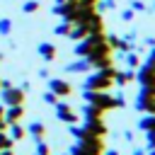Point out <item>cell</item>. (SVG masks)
Listing matches in <instances>:
<instances>
[{
  "label": "cell",
  "instance_id": "obj_1",
  "mask_svg": "<svg viewBox=\"0 0 155 155\" xmlns=\"http://www.w3.org/2000/svg\"><path fill=\"white\" fill-rule=\"evenodd\" d=\"M82 99L90 102V104H94V107H99V109H104V111L116 109V107H124V99L107 94V90H85L82 92Z\"/></svg>",
  "mask_w": 155,
  "mask_h": 155
},
{
  "label": "cell",
  "instance_id": "obj_2",
  "mask_svg": "<svg viewBox=\"0 0 155 155\" xmlns=\"http://www.w3.org/2000/svg\"><path fill=\"white\" fill-rule=\"evenodd\" d=\"M68 153L70 155H102L104 153V140L99 136H85V138L75 140Z\"/></svg>",
  "mask_w": 155,
  "mask_h": 155
},
{
  "label": "cell",
  "instance_id": "obj_3",
  "mask_svg": "<svg viewBox=\"0 0 155 155\" xmlns=\"http://www.w3.org/2000/svg\"><path fill=\"white\" fill-rule=\"evenodd\" d=\"M114 75H116V70L111 65L104 70H97L94 75H87L82 80V90H109L114 82Z\"/></svg>",
  "mask_w": 155,
  "mask_h": 155
},
{
  "label": "cell",
  "instance_id": "obj_4",
  "mask_svg": "<svg viewBox=\"0 0 155 155\" xmlns=\"http://www.w3.org/2000/svg\"><path fill=\"white\" fill-rule=\"evenodd\" d=\"M24 90L22 87H15V85H10V87H5V90H0V102L5 104V107H12V104H24Z\"/></svg>",
  "mask_w": 155,
  "mask_h": 155
},
{
  "label": "cell",
  "instance_id": "obj_5",
  "mask_svg": "<svg viewBox=\"0 0 155 155\" xmlns=\"http://www.w3.org/2000/svg\"><path fill=\"white\" fill-rule=\"evenodd\" d=\"M53 109H56V119L58 121H63V124H78V114H75V109L68 104V102H63V99H58L56 104H53Z\"/></svg>",
  "mask_w": 155,
  "mask_h": 155
},
{
  "label": "cell",
  "instance_id": "obj_6",
  "mask_svg": "<svg viewBox=\"0 0 155 155\" xmlns=\"http://www.w3.org/2000/svg\"><path fill=\"white\" fill-rule=\"evenodd\" d=\"M48 90L58 97V99H65L73 94V85L68 80H61V78H48Z\"/></svg>",
  "mask_w": 155,
  "mask_h": 155
},
{
  "label": "cell",
  "instance_id": "obj_7",
  "mask_svg": "<svg viewBox=\"0 0 155 155\" xmlns=\"http://www.w3.org/2000/svg\"><path fill=\"white\" fill-rule=\"evenodd\" d=\"M82 128L87 131V136H99V138L107 136V124H104L102 119H90V121H85Z\"/></svg>",
  "mask_w": 155,
  "mask_h": 155
},
{
  "label": "cell",
  "instance_id": "obj_8",
  "mask_svg": "<svg viewBox=\"0 0 155 155\" xmlns=\"http://www.w3.org/2000/svg\"><path fill=\"white\" fill-rule=\"evenodd\" d=\"M87 61H90V68H92V70H104V68L114 65V58H111V53H102V56H90Z\"/></svg>",
  "mask_w": 155,
  "mask_h": 155
},
{
  "label": "cell",
  "instance_id": "obj_9",
  "mask_svg": "<svg viewBox=\"0 0 155 155\" xmlns=\"http://www.w3.org/2000/svg\"><path fill=\"white\" fill-rule=\"evenodd\" d=\"M24 119V104H12V107H5V121L7 124H17Z\"/></svg>",
  "mask_w": 155,
  "mask_h": 155
},
{
  "label": "cell",
  "instance_id": "obj_10",
  "mask_svg": "<svg viewBox=\"0 0 155 155\" xmlns=\"http://www.w3.org/2000/svg\"><path fill=\"white\" fill-rule=\"evenodd\" d=\"M36 53H39V56H41L46 63H51V61H56V53H58V51H56V46H53V44L41 41V44L36 46Z\"/></svg>",
  "mask_w": 155,
  "mask_h": 155
},
{
  "label": "cell",
  "instance_id": "obj_11",
  "mask_svg": "<svg viewBox=\"0 0 155 155\" xmlns=\"http://www.w3.org/2000/svg\"><path fill=\"white\" fill-rule=\"evenodd\" d=\"M136 78H138V82H140L143 87H155V70H153V68L143 65V68H140V73H138Z\"/></svg>",
  "mask_w": 155,
  "mask_h": 155
},
{
  "label": "cell",
  "instance_id": "obj_12",
  "mask_svg": "<svg viewBox=\"0 0 155 155\" xmlns=\"http://www.w3.org/2000/svg\"><path fill=\"white\" fill-rule=\"evenodd\" d=\"M87 70H92L87 58H78V61H73V63L65 65V73H87Z\"/></svg>",
  "mask_w": 155,
  "mask_h": 155
},
{
  "label": "cell",
  "instance_id": "obj_13",
  "mask_svg": "<svg viewBox=\"0 0 155 155\" xmlns=\"http://www.w3.org/2000/svg\"><path fill=\"white\" fill-rule=\"evenodd\" d=\"M27 133L39 143V140H44V136H46V126H44L41 121H31V124H29V128H27Z\"/></svg>",
  "mask_w": 155,
  "mask_h": 155
},
{
  "label": "cell",
  "instance_id": "obj_14",
  "mask_svg": "<svg viewBox=\"0 0 155 155\" xmlns=\"http://www.w3.org/2000/svg\"><path fill=\"white\" fill-rule=\"evenodd\" d=\"M82 116H85V121H90V119H102V116H104V109H99V107L85 102V107H82Z\"/></svg>",
  "mask_w": 155,
  "mask_h": 155
},
{
  "label": "cell",
  "instance_id": "obj_15",
  "mask_svg": "<svg viewBox=\"0 0 155 155\" xmlns=\"http://www.w3.org/2000/svg\"><path fill=\"white\" fill-rule=\"evenodd\" d=\"M7 136H10L12 140H22V138L27 136V128H24L19 121H17V124H10V126H7Z\"/></svg>",
  "mask_w": 155,
  "mask_h": 155
},
{
  "label": "cell",
  "instance_id": "obj_16",
  "mask_svg": "<svg viewBox=\"0 0 155 155\" xmlns=\"http://www.w3.org/2000/svg\"><path fill=\"white\" fill-rule=\"evenodd\" d=\"M133 78H136V75H133L131 70H126V73H119V70H116V75H114V80H116L119 85H126V82H131Z\"/></svg>",
  "mask_w": 155,
  "mask_h": 155
},
{
  "label": "cell",
  "instance_id": "obj_17",
  "mask_svg": "<svg viewBox=\"0 0 155 155\" xmlns=\"http://www.w3.org/2000/svg\"><path fill=\"white\" fill-rule=\"evenodd\" d=\"M10 31H12V19L2 17L0 19V36H10Z\"/></svg>",
  "mask_w": 155,
  "mask_h": 155
},
{
  "label": "cell",
  "instance_id": "obj_18",
  "mask_svg": "<svg viewBox=\"0 0 155 155\" xmlns=\"http://www.w3.org/2000/svg\"><path fill=\"white\" fill-rule=\"evenodd\" d=\"M39 7H41V5H39V0H27V2L22 5V12H24V15H31V12H36Z\"/></svg>",
  "mask_w": 155,
  "mask_h": 155
},
{
  "label": "cell",
  "instance_id": "obj_19",
  "mask_svg": "<svg viewBox=\"0 0 155 155\" xmlns=\"http://www.w3.org/2000/svg\"><path fill=\"white\" fill-rule=\"evenodd\" d=\"M70 29H73V24H70V22H61L53 31H56L58 36H68V34H70Z\"/></svg>",
  "mask_w": 155,
  "mask_h": 155
},
{
  "label": "cell",
  "instance_id": "obj_20",
  "mask_svg": "<svg viewBox=\"0 0 155 155\" xmlns=\"http://www.w3.org/2000/svg\"><path fill=\"white\" fill-rule=\"evenodd\" d=\"M15 145V140L7 136V131H0V150H5V148H12Z\"/></svg>",
  "mask_w": 155,
  "mask_h": 155
},
{
  "label": "cell",
  "instance_id": "obj_21",
  "mask_svg": "<svg viewBox=\"0 0 155 155\" xmlns=\"http://www.w3.org/2000/svg\"><path fill=\"white\" fill-rule=\"evenodd\" d=\"M41 99H44V104H51V107H53V104L58 102V97H56V94H53L51 90H46V92L41 94Z\"/></svg>",
  "mask_w": 155,
  "mask_h": 155
},
{
  "label": "cell",
  "instance_id": "obj_22",
  "mask_svg": "<svg viewBox=\"0 0 155 155\" xmlns=\"http://www.w3.org/2000/svg\"><path fill=\"white\" fill-rule=\"evenodd\" d=\"M140 128H143V131H150V128H155V116H145V119L140 121Z\"/></svg>",
  "mask_w": 155,
  "mask_h": 155
},
{
  "label": "cell",
  "instance_id": "obj_23",
  "mask_svg": "<svg viewBox=\"0 0 155 155\" xmlns=\"http://www.w3.org/2000/svg\"><path fill=\"white\" fill-rule=\"evenodd\" d=\"M126 63H128L131 68H136V65H138V56H136V53H126Z\"/></svg>",
  "mask_w": 155,
  "mask_h": 155
},
{
  "label": "cell",
  "instance_id": "obj_24",
  "mask_svg": "<svg viewBox=\"0 0 155 155\" xmlns=\"http://www.w3.org/2000/svg\"><path fill=\"white\" fill-rule=\"evenodd\" d=\"M148 143H150V145H155V128H150V131H148Z\"/></svg>",
  "mask_w": 155,
  "mask_h": 155
},
{
  "label": "cell",
  "instance_id": "obj_25",
  "mask_svg": "<svg viewBox=\"0 0 155 155\" xmlns=\"http://www.w3.org/2000/svg\"><path fill=\"white\" fill-rule=\"evenodd\" d=\"M145 65H148V68H153V70H155V51H153V53H150V58H148V63H145Z\"/></svg>",
  "mask_w": 155,
  "mask_h": 155
},
{
  "label": "cell",
  "instance_id": "obj_26",
  "mask_svg": "<svg viewBox=\"0 0 155 155\" xmlns=\"http://www.w3.org/2000/svg\"><path fill=\"white\" fill-rule=\"evenodd\" d=\"M121 19H126V22H128V19H133V12H131V10H126V12L121 15Z\"/></svg>",
  "mask_w": 155,
  "mask_h": 155
},
{
  "label": "cell",
  "instance_id": "obj_27",
  "mask_svg": "<svg viewBox=\"0 0 155 155\" xmlns=\"http://www.w3.org/2000/svg\"><path fill=\"white\" fill-rule=\"evenodd\" d=\"M0 155H15V150L12 148H5V150H0Z\"/></svg>",
  "mask_w": 155,
  "mask_h": 155
},
{
  "label": "cell",
  "instance_id": "obj_28",
  "mask_svg": "<svg viewBox=\"0 0 155 155\" xmlns=\"http://www.w3.org/2000/svg\"><path fill=\"white\" fill-rule=\"evenodd\" d=\"M107 155H119V153L116 150H107Z\"/></svg>",
  "mask_w": 155,
  "mask_h": 155
},
{
  "label": "cell",
  "instance_id": "obj_29",
  "mask_svg": "<svg viewBox=\"0 0 155 155\" xmlns=\"http://www.w3.org/2000/svg\"><path fill=\"white\" fill-rule=\"evenodd\" d=\"M133 155H143V150H136V153H133Z\"/></svg>",
  "mask_w": 155,
  "mask_h": 155
},
{
  "label": "cell",
  "instance_id": "obj_30",
  "mask_svg": "<svg viewBox=\"0 0 155 155\" xmlns=\"http://www.w3.org/2000/svg\"><path fill=\"white\" fill-rule=\"evenodd\" d=\"M0 61H2V53H0Z\"/></svg>",
  "mask_w": 155,
  "mask_h": 155
},
{
  "label": "cell",
  "instance_id": "obj_31",
  "mask_svg": "<svg viewBox=\"0 0 155 155\" xmlns=\"http://www.w3.org/2000/svg\"><path fill=\"white\" fill-rule=\"evenodd\" d=\"M68 155H70V153H68Z\"/></svg>",
  "mask_w": 155,
  "mask_h": 155
}]
</instances>
